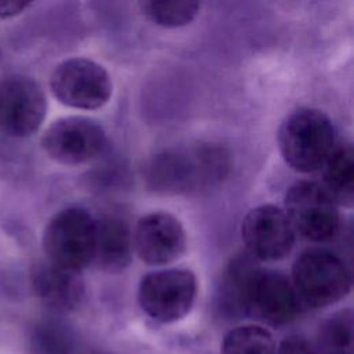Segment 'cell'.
<instances>
[{"mask_svg":"<svg viewBox=\"0 0 354 354\" xmlns=\"http://www.w3.org/2000/svg\"><path fill=\"white\" fill-rule=\"evenodd\" d=\"M278 147L283 160L293 170L317 171L336 147L333 124L319 109H296L279 126Z\"/></svg>","mask_w":354,"mask_h":354,"instance_id":"6da1fadb","label":"cell"},{"mask_svg":"<svg viewBox=\"0 0 354 354\" xmlns=\"http://www.w3.org/2000/svg\"><path fill=\"white\" fill-rule=\"evenodd\" d=\"M290 282L300 304L321 308L337 303L350 292L351 274L336 253L311 248L295 260Z\"/></svg>","mask_w":354,"mask_h":354,"instance_id":"7a4b0ae2","label":"cell"},{"mask_svg":"<svg viewBox=\"0 0 354 354\" xmlns=\"http://www.w3.org/2000/svg\"><path fill=\"white\" fill-rule=\"evenodd\" d=\"M95 220L83 207L69 206L55 213L43 232L47 261L80 272L94 260Z\"/></svg>","mask_w":354,"mask_h":354,"instance_id":"3957f363","label":"cell"},{"mask_svg":"<svg viewBox=\"0 0 354 354\" xmlns=\"http://www.w3.org/2000/svg\"><path fill=\"white\" fill-rule=\"evenodd\" d=\"M285 214L295 232L313 242L332 239L340 228L337 203L315 181L301 180L289 187L285 195Z\"/></svg>","mask_w":354,"mask_h":354,"instance_id":"277c9868","label":"cell"},{"mask_svg":"<svg viewBox=\"0 0 354 354\" xmlns=\"http://www.w3.org/2000/svg\"><path fill=\"white\" fill-rule=\"evenodd\" d=\"M50 88L61 104L93 111L109 101L112 80L102 65L88 58L75 57L54 68L50 76Z\"/></svg>","mask_w":354,"mask_h":354,"instance_id":"5b68a950","label":"cell"},{"mask_svg":"<svg viewBox=\"0 0 354 354\" xmlns=\"http://www.w3.org/2000/svg\"><path fill=\"white\" fill-rule=\"evenodd\" d=\"M196 296V278L185 268L145 274L138 285V303L152 319L167 324L185 317Z\"/></svg>","mask_w":354,"mask_h":354,"instance_id":"8992f818","label":"cell"},{"mask_svg":"<svg viewBox=\"0 0 354 354\" xmlns=\"http://www.w3.org/2000/svg\"><path fill=\"white\" fill-rule=\"evenodd\" d=\"M47 100L41 87L24 75L0 79V130L14 138L35 134L44 122Z\"/></svg>","mask_w":354,"mask_h":354,"instance_id":"52a82bcc","label":"cell"},{"mask_svg":"<svg viewBox=\"0 0 354 354\" xmlns=\"http://www.w3.org/2000/svg\"><path fill=\"white\" fill-rule=\"evenodd\" d=\"M104 147V129L95 120L84 116L59 118L41 136V148L48 158L68 166L93 160Z\"/></svg>","mask_w":354,"mask_h":354,"instance_id":"ba28073f","label":"cell"},{"mask_svg":"<svg viewBox=\"0 0 354 354\" xmlns=\"http://www.w3.org/2000/svg\"><path fill=\"white\" fill-rule=\"evenodd\" d=\"M242 241L248 254L260 261H279L295 246L293 231L285 212L274 205H260L242 221Z\"/></svg>","mask_w":354,"mask_h":354,"instance_id":"9c48e42d","label":"cell"},{"mask_svg":"<svg viewBox=\"0 0 354 354\" xmlns=\"http://www.w3.org/2000/svg\"><path fill=\"white\" fill-rule=\"evenodd\" d=\"M137 256L147 264L163 266L177 260L185 250V232L181 223L167 212L142 216L131 235Z\"/></svg>","mask_w":354,"mask_h":354,"instance_id":"30bf717a","label":"cell"},{"mask_svg":"<svg viewBox=\"0 0 354 354\" xmlns=\"http://www.w3.org/2000/svg\"><path fill=\"white\" fill-rule=\"evenodd\" d=\"M300 300L290 279L274 270L259 268L248 296V314L270 325H285L299 313Z\"/></svg>","mask_w":354,"mask_h":354,"instance_id":"8fae6325","label":"cell"},{"mask_svg":"<svg viewBox=\"0 0 354 354\" xmlns=\"http://www.w3.org/2000/svg\"><path fill=\"white\" fill-rule=\"evenodd\" d=\"M30 279L36 296L50 308L58 311L73 310L83 297V282L79 274L54 266L47 260L33 267Z\"/></svg>","mask_w":354,"mask_h":354,"instance_id":"7c38bea8","label":"cell"},{"mask_svg":"<svg viewBox=\"0 0 354 354\" xmlns=\"http://www.w3.org/2000/svg\"><path fill=\"white\" fill-rule=\"evenodd\" d=\"M133 238L127 223L119 216L108 214L95 220L94 260L108 272H118L131 261Z\"/></svg>","mask_w":354,"mask_h":354,"instance_id":"4fadbf2b","label":"cell"},{"mask_svg":"<svg viewBox=\"0 0 354 354\" xmlns=\"http://www.w3.org/2000/svg\"><path fill=\"white\" fill-rule=\"evenodd\" d=\"M257 270L254 259L248 253L231 259L221 275L218 288V306L225 315L248 314L249 289Z\"/></svg>","mask_w":354,"mask_h":354,"instance_id":"5bb4252c","label":"cell"},{"mask_svg":"<svg viewBox=\"0 0 354 354\" xmlns=\"http://www.w3.org/2000/svg\"><path fill=\"white\" fill-rule=\"evenodd\" d=\"M322 187L336 203L353 205L354 198V152L350 142L336 145L322 166Z\"/></svg>","mask_w":354,"mask_h":354,"instance_id":"9a60e30c","label":"cell"},{"mask_svg":"<svg viewBox=\"0 0 354 354\" xmlns=\"http://www.w3.org/2000/svg\"><path fill=\"white\" fill-rule=\"evenodd\" d=\"M318 354H353V313L342 310L329 317L318 332Z\"/></svg>","mask_w":354,"mask_h":354,"instance_id":"2e32d148","label":"cell"},{"mask_svg":"<svg viewBox=\"0 0 354 354\" xmlns=\"http://www.w3.org/2000/svg\"><path fill=\"white\" fill-rule=\"evenodd\" d=\"M223 354H274L275 344L271 333L254 325L231 329L223 342Z\"/></svg>","mask_w":354,"mask_h":354,"instance_id":"e0dca14e","label":"cell"},{"mask_svg":"<svg viewBox=\"0 0 354 354\" xmlns=\"http://www.w3.org/2000/svg\"><path fill=\"white\" fill-rule=\"evenodd\" d=\"M141 12L153 24L163 28H178L189 24L199 12L201 4L196 1H141Z\"/></svg>","mask_w":354,"mask_h":354,"instance_id":"ac0fdd59","label":"cell"},{"mask_svg":"<svg viewBox=\"0 0 354 354\" xmlns=\"http://www.w3.org/2000/svg\"><path fill=\"white\" fill-rule=\"evenodd\" d=\"M274 354H318L317 348L303 337L292 336L285 339Z\"/></svg>","mask_w":354,"mask_h":354,"instance_id":"d6986e66","label":"cell"},{"mask_svg":"<svg viewBox=\"0 0 354 354\" xmlns=\"http://www.w3.org/2000/svg\"><path fill=\"white\" fill-rule=\"evenodd\" d=\"M30 6L29 1L15 0H0V18H12L24 12Z\"/></svg>","mask_w":354,"mask_h":354,"instance_id":"ffe728a7","label":"cell"}]
</instances>
